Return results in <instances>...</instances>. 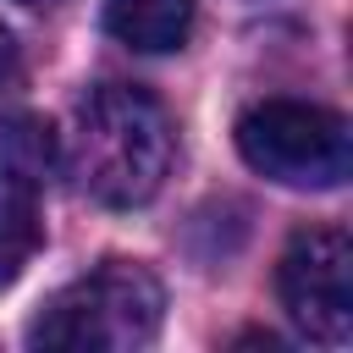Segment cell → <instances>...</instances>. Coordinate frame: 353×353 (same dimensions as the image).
Wrapping results in <instances>:
<instances>
[{"instance_id": "1", "label": "cell", "mask_w": 353, "mask_h": 353, "mask_svg": "<svg viewBox=\"0 0 353 353\" xmlns=\"http://www.w3.org/2000/svg\"><path fill=\"white\" fill-rule=\"evenodd\" d=\"M171 149H176L171 116L149 88L99 83L77 105L66 171L77 176V188L94 204L132 210V204H149L160 193V182L171 171Z\"/></svg>"}, {"instance_id": "2", "label": "cell", "mask_w": 353, "mask_h": 353, "mask_svg": "<svg viewBox=\"0 0 353 353\" xmlns=\"http://www.w3.org/2000/svg\"><path fill=\"white\" fill-rule=\"evenodd\" d=\"M165 320V287L138 259H105L66 281L28 325V347L50 353H132Z\"/></svg>"}, {"instance_id": "3", "label": "cell", "mask_w": 353, "mask_h": 353, "mask_svg": "<svg viewBox=\"0 0 353 353\" xmlns=\"http://www.w3.org/2000/svg\"><path fill=\"white\" fill-rule=\"evenodd\" d=\"M237 154L281 188H342L353 165V132L336 110L309 99H259L237 116Z\"/></svg>"}, {"instance_id": "4", "label": "cell", "mask_w": 353, "mask_h": 353, "mask_svg": "<svg viewBox=\"0 0 353 353\" xmlns=\"http://www.w3.org/2000/svg\"><path fill=\"white\" fill-rule=\"evenodd\" d=\"M276 292L309 342L342 347L353 336V243L342 226H298L276 265Z\"/></svg>"}, {"instance_id": "5", "label": "cell", "mask_w": 353, "mask_h": 353, "mask_svg": "<svg viewBox=\"0 0 353 353\" xmlns=\"http://www.w3.org/2000/svg\"><path fill=\"white\" fill-rule=\"evenodd\" d=\"M39 188H44V176L17 171V165H0V287H11L33 265V254L44 243Z\"/></svg>"}, {"instance_id": "6", "label": "cell", "mask_w": 353, "mask_h": 353, "mask_svg": "<svg viewBox=\"0 0 353 353\" xmlns=\"http://www.w3.org/2000/svg\"><path fill=\"white\" fill-rule=\"evenodd\" d=\"M193 17H199V0H105V33L143 55L182 50L193 33Z\"/></svg>"}, {"instance_id": "7", "label": "cell", "mask_w": 353, "mask_h": 353, "mask_svg": "<svg viewBox=\"0 0 353 353\" xmlns=\"http://www.w3.org/2000/svg\"><path fill=\"white\" fill-rule=\"evenodd\" d=\"M55 160H61V149H55V127H50L44 116H17V121L0 127V165L50 176Z\"/></svg>"}, {"instance_id": "8", "label": "cell", "mask_w": 353, "mask_h": 353, "mask_svg": "<svg viewBox=\"0 0 353 353\" xmlns=\"http://www.w3.org/2000/svg\"><path fill=\"white\" fill-rule=\"evenodd\" d=\"M17 77H22V50H17L11 28L0 22V94H6V88H17Z\"/></svg>"}, {"instance_id": "9", "label": "cell", "mask_w": 353, "mask_h": 353, "mask_svg": "<svg viewBox=\"0 0 353 353\" xmlns=\"http://www.w3.org/2000/svg\"><path fill=\"white\" fill-rule=\"evenodd\" d=\"M17 6H61V0H17Z\"/></svg>"}]
</instances>
